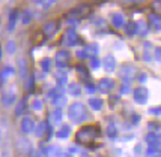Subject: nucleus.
<instances>
[{"mask_svg": "<svg viewBox=\"0 0 161 157\" xmlns=\"http://www.w3.org/2000/svg\"><path fill=\"white\" fill-rule=\"evenodd\" d=\"M98 136H99V127H97V126H83V127L77 132L75 139H77L78 144L91 145V144H93V141Z\"/></svg>", "mask_w": 161, "mask_h": 157, "instance_id": "f257e3e1", "label": "nucleus"}, {"mask_svg": "<svg viewBox=\"0 0 161 157\" xmlns=\"http://www.w3.org/2000/svg\"><path fill=\"white\" fill-rule=\"evenodd\" d=\"M68 118H69L72 123H83L89 118V114L84 108L83 103L75 102L69 105V111H68Z\"/></svg>", "mask_w": 161, "mask_h": 157, "instance_id": "f03ea898", "label": "nucleus"}, {"mask_svg": "<svg viewBox=\"0 0 161 157\" xmlns=\"http://www.w3.org/2000/svg\"><path fill=\"white\" fill-rule=\"evenodd\" d=\"M69 60H71V54L69 51H66V49H60V51H57L56 54V64L57 68H66L68 64H69Z\"/></svg>", "mask_w": 161, "mask_h": 157, "instance_id": "7ed1b4c3", "label": "nucleus"}, {"mask_svg": "<svg viewBox=\"0 0 161 157\" xmlns=\"http://www.w3.org/2000/svg\"><path fill=\"white\" fill-rule=\"evenodd\" d=\"M57 28H59V23L57 21H48V23H45V26L42 28V33H44V36L47 39H50L51 36H54Z\"/></svg>", "mask_w": 161, "mask_h": 157, "instance_id": "20e7f679", "label": "nucleus"}, {"mask_svg": "<svg viewBox=\"0 0 161 157\" xmlns=\"http://www.w3.org/2000/svg\"><path fill=\"white\" fill-rule=\"evenodd\" d=\"M134 100L137 103H140V105L146 103V100H147V89L146 87H139V89L134 90Z\"/></svg>", "mask_w": 161, "mask_h": 157, "instance_id": "39448f33", "label": "nucleus"}, {"mask_svg": "<svg viewBox=\"0 0 161 157\" xmlns=\"http://www.w3.org/2000/svg\"><path fill=\"white\" fill-rule=\"evenodd\" d=\"M113 87H114V81L110 78H103L98 82V90L101 93H110Z\"/></svg>", "mask_w": 161, "mask_h": 157, "instance_id": "423d86ee", "label": "nucleus"}, {"mask_svg": "<svg viewBox=\"0 0 161 157\" xmlns=\"http://www.w3.org/2000/svg\"><path fill=\"white\" fill-rule=\"evenodd\" d=\"M50 99H51L53 105H56V106H60L62 103H65V97H63V94H62V89L53 90V91L50 93Z\"/></svg>", "mask_w": 161, "mask_h": 157, "instance_id": "0eeeda50", "label": "nucleus"}, {"mask_svg": "<svg viewBox=\"0 0 161 157\" xmlns=\"http://www.w3.org/2000/svg\"><path fill=\"white\" fill-rule=\"evenodd\" d=\"M91 12V6H87V5H78L75 6L72 11L69 12L71 17H86V15H89Z\"/></svg>", "mask_w": 161, "mask_h": 157, "instance_id": "6e6552de", "label": "nucleus"}, {"mask_svg": "<svg viewBox=\"0 0 161 157\" xmlns=\"http://www.w3.org/2000/svg\"><path fill=\"white\" fill-rule=\"evenodd\" d=\"M63 39H66V43L69 45V47H72V45H75L78 42V34H77V32L74 30V28H68L66 30V33H65V38Z\"/></svg>", "mask_w": 161, "mask_h": 157, "instance_id": "1a4fd4ad", "label": "nucleus"}, {"mask_svg": "<svg viewBox=\"0 0 161 157\" xmlns=\"http://www.w3.org/2000/svg\"><path fill=\"white\" fill-rule=\"evenodd\" d=\"M75 70H77L78 76L81 78V81H83V82H89V81H91V75H89V70H87V68L84 66L83 63L77 64V66H75Z\"/></svg>", "mask_w": 161, "mask_h": 157, "instance_id": "9d476101", "label": "nucleus"}, {"mask_svg": "<svg viewBox=\"0 0 161 157\" xmlns=\"http://www.w3.org/2000/svg\"><path fill=\"white\" fill-rule=\"evenodd\" d=\"M104 68L107 72H113L116 69V58L113 55H107L104 58Z\"/></svg>", "mask_w": 161, "mask_h": 157, "instance_id": "9b49d317", "label": "nucleus"}, {"mask_svg": "<svg viewBox=\"0 0 161 157\" xmlns=\"http://www.w3.org/2000/svg\"><path fill=\"white\" fill-rule=\"evenodd\" d=\"M147 21H149L151 27H155L157 30H161V17H160V15H157V14L154 12V14L149 15Z\"/></svg>", "mask_w": 161, "mask_h": 157, "instance_id": "f8f14e48", "label": "nucleus"}, {"mask_svg": "<svg viewBox=\"0 0 161 157\" xmlns=\"http://www.w3.org/2000/svg\"><path fill=\"white\" fill-rule=\"evenodd\" d=\"M134 70H136V69L133 68V66H130V64H124V66H122V68H120V76H122V78H124V79H131V73H133Z\"/></svg>", "mask_w": 161, "mask_h": 157, "instance_id": "ddd939ff", "label": "nucleus"}, {"mask_svg": "<svg viewBox=\"0 0 161 157\" xmlns=\"http://www.w3.org/2000/svg\"><path fill=\"white\" fill-rule=\"evenodd\" d=\"M112 23H113V26L114 27H124L125 26V18H124V15L122 14H114L113 15V18H112Z\"/></svg>", "mask_w": 161, "mask_h": 157, "instance_id": "4468645a", "label": "nucleus"}, {"mask_svg": "<svg viewBox=\"0 0 161 157\" xmlns=\"http://www.w3.org/2000/svg\"><path fill=\"white\" fill-rule=\"evenodd\" d=\"M33 127H35V124H33V121H32L30 118H24V120H23V123H21V129H23L24 133H30V132L33 130Z\"/></svg>", "mask_w": 161, "mask_h": 157, "instance_id": "2eb2a0df", "label": "nucleus"}, {"mask_svg": "<svg viewBox=\"0 0 161 157\" xmlns=\"http://www.w3.org/2000/svg\"><path fill=\"white\" fill-rule=\"evenodd\" d=\"M62 121V111L59 109H54L51 114H50V121L48 123H60Z\"/></svg>", "mask_w": 161, "mask_h": 157, "instance_id": "dca6fc26", "label": "nucleus"}, {"mask_svg": "<svg viewBox=\"0 0 161 157\" xmlns=\"http://www.w3.org/2000/svg\"><path fill=\"white\" fill-rule=\"evenodd\" d=\"M68 91H69V94L72 96H80L81 94V85L77 84V82H72L68 85Z\"/></svg>", "mask_w": 161, "mask_h": 157, "instance_id": "f3484780", "label": "nucleus"}, {"mask_svg": "<svg viewBox=\"0 0 161 157\" xmlns=\"http://www.w3.org/2000/svg\"><path fill=\"white\" fill-rule=\"evenodd\" d=\"M71 133V127L68 126V124H63L60 129L57 130V138H60V139H65V138H68V135Z\"/></svg>", "mask_w": 161, "mask_h": 157, "instance_id": "a211bd4d", "label": "nucleus"}, {"mask_svg": "<svg viewBox=\"0 0 161 157\" xmlns=\"http://www.w3.org/2000/svg\"><path fill=\"white\" fill-rule=\"evenodd\" d=\"M89 105L93 111H99L103 108V100L98 97H92V99H89Z\"/></svg>", "mask_w": 161, "mask_h": 157, "instance_id": "6ab92c4d", "label": "nucleus"}, {"mask_svg": "<svg viewBox=\"0 0 161 157\" xmlns=\"http://www.w3.org/2000/svg\"><path fill=\"white\" fill-rule=\"evenodd\" d=\"M147 26L145 21H139V23H136V32L139 34H142V36H145V34L147 33Z\"/></svg>", "mask_w": 161, "mask_h": 157, "instance_id": "aec40b11", "label": "nucleus"}, {"mask_svg": "<svg viewBox=\"0 0 161 157\" xmlns=\"http://www.w3.org/2000/svg\"><path fill=\"white\" fill-rule=\"evenodd\" d=\"M56 81L59 82V84H62V85H65L66 84V81H68V76H66V72L65 70H59L56 73Z\"/></svg>", "mask_w": 161, "mask_h": 157, "instance_id": "412c9836", "label": "nucleus"}, {"mask_svg": "<svg viewBox=\"0 0 161 157\" xmlns=\"http://www.w3.org/2000/svg\"><path fill=\"white\" fill-rule=\"evenodd\" d=\"M125 30H126V34H134L136 33V23H128Z\"/></svg>", "mask_w": 161, "mask_h": 157, "instance_id": "4be33fe9", "label": "nucleus"}, {"mask_svg": "<svg viewBox=\"0 0 161 157\" xmlns=\"http://www.w3.org/2000/svg\"><path fill=\"white\" fill-rule=\"evenodd\" d=\"M44 130H47V123H41L38 126V129H36L38 136H42V135H44Z\"/></svg>", "mask_w": 161, "mask_h": 157, "instance_id": "5701e85b", "label": "nucleus"}, {"mask_svg": "<svg viewBox=\"0 0 161 157\" xmlns=\"http://www.w3.org/2000/svg\"><path fill=\"white\" fill-rule=\"evenodd\" d=\"M32 18H33L32 12H30V11H26V12H24V15H23V23H26V24H27V23H30V20H32Z\"/></svg>", "mask_w": 161, "mask_h": 157, "instance_id": "b1692460", "label": "nucleus"}, {"mask_svg": "<svg viewBox=\"0 0 161 157\" xmlns=\"http://www.w3.org/2000/svg\"><path fill=\"white\" fill-rule=\"evenodd\" d=\"M50 66H51V60H50V58H44V60H42V69H44L45 72H48Z\"/></svg>", "mask_w": 161, "mask_h": 157, "instance_id": "393cba45", "label": "nucleus"}, {"mask_svg": "<svg viewBox=\"0 0 161 157\" xmlns=\"http://www.w3.org/2000/svg\"><path fill=\"white\" fill-rule=\"evenodd\" d=\"M152 8H154V11L157 15L161 14V2H154V3H152Z\"/></svg>", "mask_w": 161, "mask_h": 157, "instance_id": "a878e982", "label": "nucleus"}, {"mask_svg": "<svg viewBox=\"0 0 161 157\" xmlns=\"http://www.w3.org/2000/svg\"><path fill=\"white\" fill-rule=\"evenodd\" d=\"M107 133H108V136L110 138H114L118 135V130L114 129V126H108V130H107Z\"/></svg>", "mask_w": 161, "mask_h": 157, "instance_id": "bb28decb", "label": "nucleus"}, {"mask_svg": "<svg viewBox=\"0 0 161 157\" xmlns=\"http://www.w3.org/2000/svg\"><path fill=\"white\" fill-rule=\"evenodd\" d=\"M77 57H78V58H81V60H83V58H86V57H87V49H78V51H77Z\"/></svg>", "mask_w": 161, "mask_h": 157, "instance_id": "cd10ccee", "label": "nucleus"}, {"mask_svg": "<svg viewBox=\"0 0 161 157\" xmlns=\"http://www.w3.org/2000/svg\"><path fill=\"white\" fill-rule=\"evenodd\" d=\"M99 66V60L97 58V57H92L91 58V68L92 69H97Z\"/></svg>", "mask_w": 161, "mask_h": 157, "instance_id": "c85d7f7f", "label": "nucleus"}, {"mask_svg": "<svg viewBox=\"0 0 161 157\" xmlns=\"http://www.w3.org/2000/svg\"><path fill=\"white\" fill-rule=\"evenodd\" d=\"M87 49H91V53H93V54H98V43H91Z\"/></svg>", "mask_w": 161, "mask_h": 157, "instance_id": "c756f323", "label": "nucleus"}, {"mask_svg": "<svg viewBox=\"0 0 161 157\" xmlns=\"http://www.w3.org/2000/svg\"><path fill=\"white\" fill-rule=\"evenodd\" d=\"M154 55H155V58H157L158 62H161V47L155 48V51H154Z\"/></svg>", "mask_w": 161, "mask_h": 157, "instance_id": "7c9ffc66", "label": "nucleus"}, {"mask_svg": "<svg viewBox=\"0 0 161 157\" xmlns=\"http://www.w3.org/2000/svg\"><path fill=\"white\" fill-rule=\"evenodd\" d=\"M130 91H131V87H128V85H122V89H120V93H122V94H128V93H130Z\"/></svg>", "mask_w": 161, "mask_h": 157, "instance_id": "2f4dec72", "label": "nucleus"}, {"mask_svg": "<svg viewBox=\"0 0 161 157\" xmlns=\"http://www.w3.org/2000/svg\"><path fill=\"white\" fill-rule=\"evenodd\" d=\"M33 108L38 109V111H41L42 109V102L41 100H35V102H33Z\"/></svg>", "mask_w": 161, "mask_h": 157, "instance_id": "473e14b6", "label": "nucleus"}, {"mask_svg": "<svg viewBox=\"0 0 161 157\" xmlns=\"http://www.w3.org/2000/svg\"><path fill=\"white\" fill-rule=\"evenodd\" d=\"M155 153H157V147L151 145V147H149V150H147V154H149V156H155Z\"/></svg>", "mask_w": 161, "mask_h": 157, "instance_id": "72a5a7b5", "label": "nucleus"}, {"mask_svg": "<svg viewBox=\"0 0 161 157\" xmlns=\"http://www.w3.org/2000/svg\"><path fill=\"white\" fill-rule=\"evenodd\" d=\"M26 69H27L26 62H24V60H23V62H20V70H23V73H26Z\"/></svg>", "mask_w": 161, "mask_h": 157, "instance_id": "f704fd0d", "label": "nucleus"}, {"mask_svg": "<svg viewBox=\"0 0 161 157\" xmlns=\"http://www.w3.org/2000/svg\"><path fill=\"white\" fill-rule=\"evenodd\" d=\"M151 112H152V114H161V106H157V108H152V109H151Z\"/></svg>", "mask_w": 161, "mask_h": 157, "instance_id": "c9c22d12", "label": "nucleus"}, {"mask_svg": "<svg viewBox=\"0 0 161 157\" xmlns=\"http://www.w3.org/2000/svg\"><path fill=\"white\" fill-rule=\"evenodd\" d=\"M57 157H72V156L66 154V153H59V154H57Z\"/></svg>", "mask_w": 161, "mask_h": 157, "instance_id": "e433bc0d", "label": "nucleus"}, {"mask_svg": "<svg viewBox=\"0 0 161 157\" xmlns=\"http://www.w3.org/2000/svg\"><path fill=\"white\" fill-rule=\"evenodd\" d=\"M139 81H140V82L146 81V76H145V73H142V76H139Z\"/></svg>", "mask_w": 161, "mask_h": 157, "instance_id": "4c0bfd02", "label": "nucleus"}, {"mask_svg": "<svg viewBox=\"0 0 161 157\" xmlns=\"http://www.w3.org/2000/svg\"><path fill=\"white\" fill-rule=\"evenodd\" d=\"M154 157H161V153H160V154H155Z\"/></svg>", "mask_w": 161, "mask_h": 157, "instance_id": "58836bf2", "label": "nucleus"}, {"mask_svg": "<svg viewBox=\"0 0 161 157\" xmlns=\"http://www.w3.org/2000/svg\"><path fill=\"white\" fill-rule=\"evenodd\" d=\"M33 157H39V156H38V154H35V156H33Z\"/></svg>", "mask_w": 161, "mask_h": 157, "instance_id": "ea45409f", "label": "nucleus"}]
</instances>
